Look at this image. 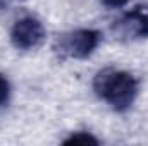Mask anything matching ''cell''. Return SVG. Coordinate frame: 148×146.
Masks as SVG:
<instances>
[{
  "mask_svg": "<svg viewBox=\"0 0 148 146\" xmlns=\"http://www.w3.org/2000/svg\"><path fill=\"white\" fill-rule=\"evenodd\" d=\"M93 89L97 96L110 105L115 112H126L131 108L138 96L140 83L127 71L107 67L95 76Z\"/></svg>",
  "mask_w": 148,
  "mask_h": 146,
  "instance_id": "obj_1",
  "label": "cell"
},
{
  "mask_svg": "<svg viewBox=\"0 0 148 146\" xmlns=\"http://www.w3.org/2000/svg\"><path fill=\"white\" fill-rule=\"evenodd\" d=\"M102 35L95 29H76L60 35L57 40V52L71 59H86L95 52Z\"/></svg>",
  "mask_w": 148,
  "mask_h": 146,
  "instance_id": "obj_2",
  "label": "cell"
},
{
  "mask_svg": "<svg viewBox=\"0 0 148 146\" xmlns=\"http://www.w3.org/2000/svg\"><path fill=\"white\" fill-rule=\"evenodd\" d=\"M10 40L12 45L19 50H33L45 40V28L36 17H21L10 29Z\"/></svg>",
  "mask_w": 148,
  "mask_h": 146,
  "instance_id": "obj_3",
  "label": "cell"
},
{
  "mask_svg": "<svg viewBox=\"0 0 148 146\" xmlns=\"http://www.w3.org/2000/svg\"><path fill=\"white\" fill-rule=\"evenodd\" d=\"M119 23L124 29V35H131V36H147L148 35V14L141 10H133L126 14Z\"/></svg>",
  "mask_w": 148,
  "mask_h": 146,
  "instance_id": "obj_4",
  "label": "cell"
},
{
  "mask_svg": "<svg viewBox=\"0 0 148 146\" xmlns=\"http://www.w3.org/2000/svg\"><path fill=\"white\" fill-rule=\"evenodd\" d=\"M64 145H98V139L90 132H76L64 141Z\"/></svg>",
  "mask_w": 148,
  "mask_h": 146,
  "instance_id": "obj_5",
  "label": "cell"
},
{
  "mask_svg": "<svg viewBox=\"0 0 148 146\" xmlns=\"http://www.w3.org/2000/svg\"><path fill=\"white\" fill-rule=\"evenodd\" d=\"M9 96H10V83L7 81L5 76L0 74V107H3L9 102Z\"/></svg>",
  "mask_w": 148,
  "mask_h": 146,
  "instance_id": "obj_6",
  "label": "cell"
},
{
  "mask_svg": "<svg viewBox=\"0 0 148 146\" xmlns=\"http://www.w3.org/2000/svg\"><path fill=\"white\" fill-rule=\"evenodd\" d=\"M127 2H129V0H102V3H103L105 7H109V9H121V7H124Z\"/></svg>",
  "mask_w": 148,
  "mask_h": 146,
  "instance_id": "obj_7",
  "label": "cell"
}]
</instances>
